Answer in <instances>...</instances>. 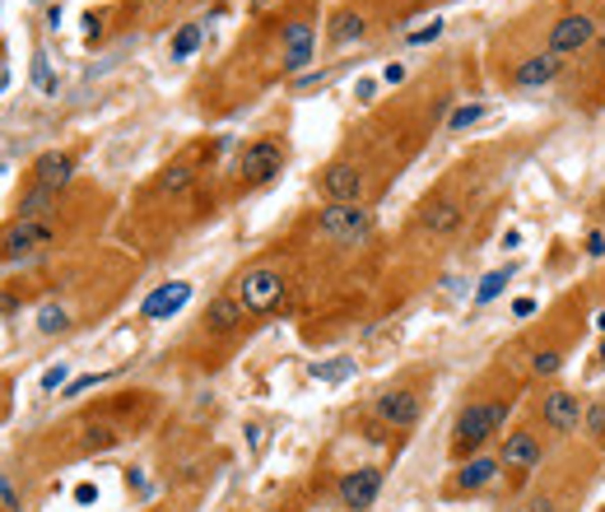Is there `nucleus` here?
Here are the masks:
<instances>
[{"label": "nucleus", "instance_id": "5701e85b", "mask_svg": "<svg viewBox=\"0 0 605 512\" xmlns=\"http://www.w3.org/2000/svg\"><path fill=\"white\" fill-rule=\"evenodd\" d=\"M196 47H201V24H182L172 33V61H186Z\"/></svg>", "mask_w": 605, "mask_h": 512}, {"label": "nucleus", "instance_id": "2eb2a0df", "mask_svg": "<svg viewBox=\"0 0 605 512\" xmlns=\"http://www.w3.org/2000/svg\"><path fill=\"white\" fill-rule=\"evenodd\" d=\"M461 205L456 201H424V210H419V224H424V233H438V238H447V233H456L461 229Z\"/></svg>", "mask_w": 605, "mask_h": 512}, {"label": "nucleus", "instance_id": "393cba45", "mask_svg": "<svg viewBox=\"0 0 605 512\" xmlns=\"http://www.w3.org/2000/svg\"><path fill=\"white\" fill-rule=\"evenodd\" d=\"M33 89L56 93V75H51V65H47V51H33Z\"/></svg>", "mask_w": 605, "mask_h": 512}, {"label": "nucleus", "instance_id": "ea45409f", "mask_svg": "<svg viewBox=\"0 0 605 512\" xmlns=\"http://www.w3.org/2000/svg\"><path fill=\"white\" fill-rule=\"evenodd\" d=\"M596 56L605 61V28H601V38H596Z\"/></svg>", "mask_w": 605, "mask_h": 512}, {"label": "nucleus", "instance_id": "4be33fe9", "mask_svg": "<svg viewBox=\"0 0 605 512\" xmlns=\"http://www.w3.org/2000/svg\"><path fill=\"white\" fill-rule=\"evenodd\" d=\"M508 279H512V265H503V270H489V275L480 279V289H475V303H494V298L508 289Z\"/></svg>", "mask_w": 605, "mask_h": 512}, {"label": "nucleus", "instance_id": "a211bd4d", "mask_svg": "<svg viewBox=\"0 0 605 512\" xmlns=\"http://www.w3.org/2000/svg\"><path fill=\"white\" fill-rule=\"evenodd\" d=\"M242 303H238V294H224V298H215L210 308H205V322L215 326V331H233V326L242 322Z\"/></svg>", "mask_w": 605, "mask_h": 512}, {"label": "nucleus", "instance_id": "9b49d317", "mask_svg": "<svg viewBox=\"0 0 605 512\" xmlns=\"http://www.w3.org/2000/svg\"><path fill=\"white\" fill-rule=\"evenodd\" d=\"M312 51H317V33H312L308 19H298L284 28V70H308Z\"/></svg>", "mask_w": 605, "mask_h": 512}, {"label": "nucleus", "instance_id": "f03ea898", "mask_svg": "<svg viewBox=\"0 0 605 512\" xmlns=\"http://www.w3.org/2000/svg\"><path fill=\"white\" fill-rule=\"evenodd\" d=\"M322 233L331 242H345V247H354L372 233V215L363 210L358 201H331L322 210Z\"/></svg>", "mask_w": 605, "mask_h": 512}, {"label": "nucleus", "instance_id": "39448f33", "mask_svg": "<svg viewBox=\"0 0 605 512\" xmlns=\"http://www.w3.org/2000/svg\"><path fill=\"white\" fill-rule=\"evenodd\" d=\"M601 38V24L591 15H563L549 28V47L545 51H554V56H573V51H582V47H591Z\"/></svg>", "mask_w": 605, "mask_h": 512}, {"label": "nucleus", "instance_id": "2f4dec72", "mask_svg": "<svg viewBox=\"0 0 605 512\" xmlns=\"http://www.w3.org/2000/svg\"><path fill=\"white\" fill-rule=\"evenodd\" d=\"M84 443H89V447H108V443H112V429H98V424H93L89 433H84Z\"/></svg>", "mask_w": 605, "mask_h": 512}, {"label": "nucleus", "instance_id": "4c0bfd02", "mask_svg": "<svg viewBox=\"0 0 605 512\" xmlns=\"http://www.w3.org/2000/svg\"><path fill=\"white\" fill-rule=\"evenodd\" d=\"M5 84H10V61L0 56V93H5Z\"/></svg>", "mask_w": 605, "mask_h": 512}, {"label": "nucleus", "instance_id": "dca6fc26", "mask_svg": "<svg viewBox=\"0 0 605 512\" xmlns=\"http://www.w3.org/2000/svg\"><path fill=\"white\" fill-rule=\"evenodd\" d=\"M70 172H75L70 154H42L38 163H33V186H47V191H61V186L70 182Z\"/></svg>", "mask_w": 605, "mask_h": 512}, {"label": "nucleus", "instance_id": "c85d7f7f", "mask_svg": "<svg viewBox=\"0 0 605 512\" xmlns=\"http://www.w3.org/2000/svg\"><path fill=\"white\" fill-rule=\"evenodd\" d=\"M98 382H108V372H89V377H75V382H65L61 396H84V391L98 387Z\"/></svg>", "mask_w": 605, "mask_h": 512}, {"label": "nucleus", "instance_id": "cd10ccee", "mask_svg": "<svg viewBox=\"0 0 605 512\" xmlns=\"http://www.w3.org/2000/svg\"><path fill=\"white\" fill-rule=\"evenodd\" d=\"M531 368L540 372V377H554V372L563 368V354H558V349H540V354L531 358Z\"/></svg>", "mask_w": 605, "mask_h": 512}, {"label": "nucleus", "instance_id": "a19ab883", "mask_svg": "<svg viewBox=\"0 0 605 512\" xmlns=\"http://www.w3.org/2000/svg\"><path fill=\"white\" fill-rule=\"evenodd\" d=\"M596 326H601V331H605V312H596Z\"/></svg>", "mask_w": 605, "mask_h": 512}, {"label": "nucleus", "instance_id": "6ab92c4d", "mask_svg": "<svg viewBox=\"0 0 605 512\" xmlns=\"http://www.w3.org/2000/svg\"><path fill=\"white\" fill-rule=\"evenodd\" d=\"M363 38V15H354V10H345V15H335V24H331V42H358Z\"/></svg>", "mask_w": 605, "mask_h": 512}, {"label": "nucleus", "instance_id": "ddd939ff", "mask_svg": "<svg viewBox=\"0 0 605 512\" xmlns=\"http://www.w3.org/2000/svg\"><path fill=\"white\" fill-rule=\"evenodd\" d=\"M558 70H563V56H554V51H536V56H527V61L512 70V84H517V89H540V84H549Z\"/></svg>", "mask_w": 605, "mask_h": 512}, {"label": "nucleus", "instance_id": "c9c22d12", "mask_svg": "<svg viewBox=\"0 0 605 512\" xmlns=\"http://www.w3.org/2000/svg\"><path fill=\"white\" fill-rule=\"evenodd\" d=\"M372 93H377V84H372V79H358V84H354V98H363V103H368Z\"/></svg>", "mask_w": 605, "mask_h": 512}, {"label": "nucleus", "instance_id": "412c9836", "mask_svg": "<svg viewBox=\"0 0 605 512\" xmlns=\"http://www.w3.org/2000/svg\"><path fill=\"white\" fill-rule=\"evenodd\" d=\"M191 182H196V168H191V163H168V168H163V177H158V186H163L168 196L186 191Z\"/></svg>", "mask_w": 605, "mask_h": 512}, {"label": "nucleus", "instance_id": "f704fd0d", "mask_svg": "<svg viewBox=\"0 0 605 512\" xmlns=\"http://www.w3.org/2000/svg\"><path fill=\"white\" fill-rule=\"evenodd\" d=\"M531 312H536V298H517L512 303V317H531Z\"/></svg>", "mask_w": 605, "mask_h": 512}, {"label": "nucleus", "instance_id": "a878e982", "mask_svg": "<svg viewBox=\"0 0 605 512\" xmlns=\"http://www.w3.org/2000/svg\"><path fill=\"white\" fill-rule=\"evenodd\" d=\"M582 424H587V433L596 438V443H605V401H591L587 415H582Z\"/></svg>", "mask_w": 605, "mask_h": 512}, {"label": "nucleus", "instance_id": "20e7f679", "mask_svg": "<svg viewBox=\"0 0 605 512\" xmlns=\"http://www.w3.org/2000/svg\"><path fill=\"white\" fill-rule=\"evenodd\" d=\"M284 298V275L275 265H251L247 275L238 279V303L247 312H270Z\"/></svg>", "mask_w": 605, "mask_h": 512}, {"label": "nucleus", "instance_id": "f257e3e1", "mask_svg": "<svg viewBox=\"0 0 605 512\" xmlns=\"http://www.w3.org/2000/svg\"><path fill=\"white\" fill-rule=\"evenodd\" d=\"M503 419H508V401H475V405H465L461 415H456V429H451V452H456V456L480 452L484 443L503 429Z\"/></svg>", "mask_w": 605, "mask_h": 512}, {"label": "nucleus", "instance_id": "bb28decb", "mask_svg": "<svg viewBox=\"0 0 605 512\" xmlns=\"http://www.w3.org/2000/svg\"><path fill=\"white\" fill-rule=\"evenodd\" d=\"M349 372H354V363H349V358H335V363H317L312 377H322V382H340V377H349Z\"/></svg>", "mask_w": 605, "mask_h": 512}, {"label": "nucleus", "instance_id": "9d476101", "mask_svg": "<svg viewBox=\"0 0 605 512\" xmlns=\"http://www.w3.org/2000/svg\"><path fill=\"white\" fill-rule=\"evenodd\" d=\"M545 447L540 438L531 433V429H517V433L503 438V452H498V465H508V470H531V465H540Z\"/></svg>", "mask_w": 605, "mask_h": 512}, {"label": "nucleus", "instance_id": "6e6552de", "mask_svg": "<svg viewBox=\"0 0 605 512\" xmlns=\"http://www.w3.org/2000/svg\"><path fill=\"white\" fill-rule=\"evenodd\" d=\"M186 303H191V284H186V279H172V284H158L154 294L140 303V317H144V322H168Z\"/></svg>", "mask_w": 605, "mask_h": 512}, {"label": "nucleus", "instance_id": "79ce46f5", "mask_svg": "<svg viewBox=\"0 0 605 512\" xmlns=\"http://www.w3.org/2000/svg\"><path fill=\"white\" fill-rule=\"evenodd\" d=\"M601 363H605V340H601Z\"/></svg>", "mask_w": 605, "mask_h": 512}, {"label": "nucleus", "instance_id": "1a4fd4ad", "mask_svg": "<svg viewBox=\"0 0 605 512\" xmlns=\"http://www.w3.org/2000/svg\"><path fill=\"white\" fill-rule=\"evenodd\" d=\"M540 415H545V424L554 429V433H573L577 424H582V396H573V391H549L540 401Z\"/></svg>", "mask_w": 605, "mask_h": 512}, {"label": "nucleus", "instance_id": "aec40b11", "mask_svg": "<svg viewBox=\"0 0 605 512\" xmlns=\"http://www.w3.org/2000/svg\"><path fill=\"white\" fill-rule=\"evenodd\" d=\"M65 326H70V312H65L61 303H42V308H38V331H42V336H61Z\"/></svg>", "mask_w": 605, "mask_h": 512}, {"label": "nucleus", "instance_id": "b1692460", "mask_svg": "<svg viewBox=\"0 0 605 512\" xmlns=\"http://www.w3.org/2000/svg\"><path fill=\"white\" fill-rule=\"evenodd\" d=\"M484 112H489L484 103H461V108H456V112L447 117V131H470V126L480 122Z\"/></svg>", "mask_w": 605, "mask_h": 512}, {"label": "nucleus", "instance_id": "423d86ee", "mask_svg": "<svg viewBox=\"0 0 605 512\" xmlns=\"http://www.w3.org/2000/svg\"><path fill=\"white\" fill-rule=\"evenodd\" d=\"M279 168H284V144L279 140H251L242 149V158H238V172L247 182H270Z\"/></svg>", "mask_w": 605, "mask_h": 512}, {"label": "nucleus", "instance_id": "72a5a7b5", "mask_svg": "<svg viewBox=\"0 0 605 512\" xmlns=\"http://www.w3.org/2000/svg\"><path fill=\"white\" fill-rule=\"evenodd\" d=\"M382 79H387V84H401V79H405V65H401V61H391L387 70H382Z\"/></svg>", "mask_w": 605, "mask_h": 512}, {"label": "nucleus", "instance_id": "58836bf2", "mask_svg": "<svg viewBox=\"0 0 605 512\" xmlns=\"http://www.w3.org/2000/svg\"><path fill=\"white\" fill-rule=\"evenodd\" d=\"M531 512H554V508H549L545 498H536V503H531Z\"/></svg>", "mask_w": 605, "mask_h": 512}, {"label": "nucleus", "instance_id": "c756f323", "mask_svg": "<svg viewBox=\"0 0 605 512\" xmlns=\"http://www.w3.org/2000/svg\"><path fill=\"white\" fill-rule=\"evenodd\" d=\"M42 391L51 396V391H65V363H51V368L42 372Z\"/></svg>", "mask_w": 605, "mask_h": 512}, {"label": "nucleus", "instance_id": "f8f14e48", "mask_svg": "<svg viewBox=\"0 0 605 512\" xmlns=\"http://www.w3.org/2000/svg\"><path fill=\"white\" fill-rule=\"evenodd\" d=\"M322 191H326V201H358L363 196V172L354 163H331L322 172Z\"/></svg>", "mask_w": 605, "mask_h": 512}, {"label": "nucleus", "instance_id": "0eeeda50", "mask_svg": "<svg viewBox=\"0 0 605 512\" xmlns=\"http://www.w3.org/2000/svg\"><path fill=\"white\" fill-rule=\"evenodd\" d=\"M377 494H382V470H377V465H358V470H349V475L340 480V503L349 512L372 508Z\"/></svg>", "mask_w": 605, "mask_h": 512}, {"label": "nucleus", "instance_id": "473e14b6", "mask_svg": "<svg viewBox=\"0 0 605 512\" xmlns=\"http://www.w3.org/2000/svg\"><path fill=\"white\" fill-rule=\"evenodd\" d=\"M587 256H605V238L601 233H587Z\"/></svg>", "mask_w": 605, "mask_h": 512}, {"label": "nucleus", "instance_id": "f3484780", "mask_svg": "<svg viewBox=\"0 0 605 512\" xmlns=\"http://www.w3.org/2000/svg\"><path fill=\"white\" fill-rule=\"evenodd\" d=\"M494 475H498V456H470V461L456 470V489H484V484H494Z\"/></svg>", "mask_w": 605, "mask_h": 512}, {"label": "nucleus", "instance_id": "7c9ffc66", "mask_svg": "<svg viewBox=\"0 0 605 512\" xmlns=\"http://www.w3.org/2000/svg\"><path fill=\"white\" fill-rule=\"evenodd\" d=\"M405 38H410V42H433V38H442V19H429V24H424V28H415V33H405Z\"/></svg>", "mask_w": 605, "mask_h": 512}, {"label": "nucleus", "instance_id": "4468645a", "mask_svg": "<svg viewBox=\"0 0 605 512\" xmlns=\"http://www.w3.org/2000/svg\"><path fill=\"white\" fill-rule=\"evenodd\" d=\"M372 410L387 419V424H396V429H410V424H419V396H415V391H382Z\"/></svg>", "mask_w": 605, "mask_h": 512}, {"label": "nucleus", "instance_id": "7ed1b4c3", "mask_svg": "<svg viewBox=\"0 0 605 512\" xmlns=\"http://www.w3.org/2000/svg\"><path fill=\"white\" fill-rule=\"evenodd\" d=\"M51 238H56L51 219H24L19 215L15 224L5 229V238H0V256H5V261H28V256H38L42 247H51Z\"/></svg>", "mask_w": 605, "mask_h": 512}, {"label": "nucleus", "instance_id": "e433bc0d", "mask_svg": "<svg viewBox=\"0 0 605 512\" xmlns=\"http://www.w3.org/2000/svg\"><path fill=\"white\" fill-rule=\"evenodd\" d=\"M75 498H79V503H93V498H98V489H93V484H79Z\"/></svg>", "mask_w": 605, "mask_h": 512}]
</instances>
